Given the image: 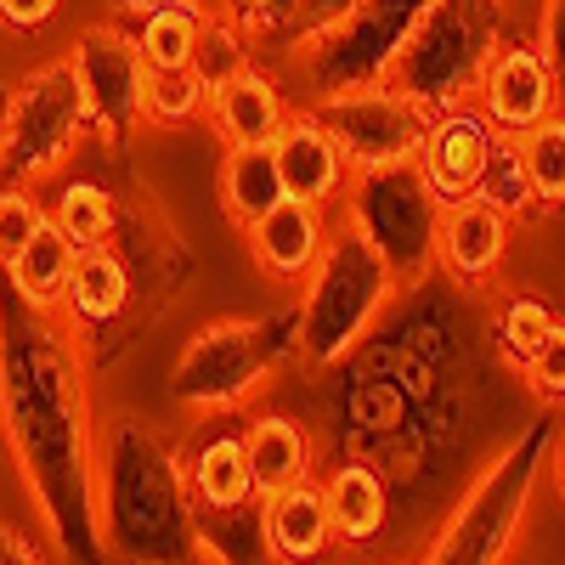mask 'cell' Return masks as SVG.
<instances>
[{"label": "cell", "instance_id": "6da1fadb", "mask_svg": "<svg viewBox=\"0 0 565 565\" xmlns=\"http://www.w3.org/2000/svg\"><path fill=\"white\" fill-rule=\"evenodd\" d=\"M0 407L18 441L23 481L40 498L68 565H108L103 543V452L79 396V362L63 334L23 322L0 328Z\"/></svg>", "mask_w": 565, "mask_h": 565}, {"label": "cell", "instance_id": "7a4b0ae2", "mask_svg": "<svg viewBox=\"0 0 565 565\" xmlns=\"http://www.w3.org/2000/svg\"><path fill=\"white\" fill-rule=\"evenodd\" d=\"M103 543L125 565H199L204 554L186 458L141 418H114L103 436Z\"/></svg>", "mask_w": 565, "mask_h": 565}, {"label": "cell", "instance_id": "3957f363", "mask_svg": "<svg viewBox=\"0 0 565 565\" xmlns=\"http://www.w3.org/2000/svg\"><path fill=\"white\" fill-rule=\"evenodd\" d=\"M396 271L385 266V255L373 249L362 232H351L345 221H334L322 244V260L311 266V277L300 282V311H295V340L306 367H334L345 362L367 328L385 317V306L396 300Z\"/></svg>", "mask_w": 565, "mask_h": 565}, {"label": "cell", "instance_id": "277c9868", "mask_svg": "<svg viewBox=\"0 0 565 565\" xmlns=\"http://www.w3.org/2000/svg\"><path fill=\"white\" fill-rule=\"evenodd\" d=\"M503 40H509L503 0H436L407 34L385 85H396L424 114L458 108L476 97V85Z\"/></svg>", "mask_w": 565, "mask_h": 565}, {"label": "cell", "instance_id": "5b68a950", "mask_svg": "<svg viewBox=\"0 0 565 565\" xmlns=\"http://www.w3.org/2000/svg\"><path fill=\"white\" fill-rule=\"evenodd\" d=\"M548 452H554V418L526 424V430L481 469V481L463 492L452 521L441 526L430 554H424V565H503L514 532H521L526 509H532V492H537Z\"/></svg>", "mask_w": 565, "mask_h": 565}, {"label": "cell", "instance_id": "8992f818", "mask_svg": "<svg viewBox=\"0 0 565 565\" xmlns=\"http://www.w3.org/2000/svg\"><path fill=\"white\" fill-rule=\"evenodd\" d=\"M430 7L436 0H356L340 23L300 34L289 52H295L306 97L328 103V97H345V90H362V85H385L407 34L418 29V18Z\"/></svg>", "mask_w": 565, "mask_h": 565}, {"label": "cell", "instance_id": "52a82bcc", "mask_svg": "<svg viewBox=\"0 0 565 565\" xmlns=\"http://www.w3.org/2000/svg\"><path fill=\"white\" fill-rule=\"evenodd\" d=\"M340 221L385 255L396 282H424L436 271V232H441V199L424 181L418 159L407 164H380V170H356Z\"/></svg>", "mask_w": 565, "mask_h": 565}, {"label": "cell", "instance_id": "ba28073f", "mask_svg": "<svg viewBox=\"0 0 565 565\" xmlns=\"http://www.w3.org/2000/svg\"><path fill=\"white\" fill-rule=\"evenodd\" d=\"M271 322L255 317H215L181 345L170 367V396L186 413H232L271 380Z\"/></svg>", "mask_w": 565, "mask_h": 565}, {"label": "cell", "instance_id": "9c48e42d", "mask_svg": "<svg viewBox=\"0 0 565 565\" xmlns=\"http://www.w3.org/2000/svg\"><path fill=\"white\" fill-rule=\"evenodd\" d=\"M90 130L85 119V97H79V85H74V68L68 57L52 63V68H40L29 74L18 90H12V103H7V125H0V164L12 170V181H40V175H52L68 153H74V141Z\"/></svg>", "mask_w": 565, "mask_h": 565}, {"label": "cell", "instance_id": "30bf717a", "mask_svg": "<svg viewBox=\"0 0 565 565\" xmlns=\"http://www.w3.org/2000/svg\"><path fill=\"white\" fill-rule=\"evenodd\" d=\"M311 108L328 130H334L351 170H380V164L418 159L424 125H430V114L418 103H407L396 85H362V90H345V97H328V103H311Z\"/></svg>", "mask_w": 565, "mask_h": 565}, {"label": "cell", "instance_id": "8fae6325", "mask_svg": "<svg viewBox=\"0 0 565 565\" xmlns=\"http://www.w3.org/2000/svg\"><path fill=\"white\" fill-rule=\"evenodd\" d=\"M74 85L85 97V119L103 141H125L141 125V85H148V68L136 57V34H125L119 23L85 29L68 52Z\"/></svg>", "mask_w": 565, "mask_h": 565}, {"label": "cell", "instance_id": "7c38bea8", "mask_svg": "<svg viewBox=\"0 0 565 565\" xmlns=\"http://www.w3.org/2000/svg\"><path fill=\"white\" fill-rule=\"evenodd\" d=\"M503 153V136L481 119L476 103H458V108H441L424 125V141H418V170L424 181L436 186V199L452 204V199H476L492 164Z\"/></svg>", "mask_w": 565, "mask_h": 565}, {"label": "cell", "instance_id": "4fadbf2b", "mask_svg": "<svg viewBox=\"0 0 565 565\" xmlns=\"http://www.w3.org/2000/svg\"><path fill=\"white\" fill-rule=\"evenodd\" d=\"M481 108V119L498 130V136H526L532 125H543L548 114H559V90H554V74L548 63L537 57V45L532 40H503L481 85H476V97H469Z\"/></svg>", "mask_w": 565, "mask_h": 565}, {"label": "cell", "instance_id": "5bb4252c", "mask_svg": "<svg viewBox=\"0 0 565 565\" xmlns=\"http://www.w3.org/2000/svg\"><path fill=\"white\" fill-rule=\"evenodd\" d=\"M271 159H277V175H282V199H300V204H317V210H334L351 186V159L317 119V108H295L282 119L277 141H271Z\"/></svg>", "mask_w": 565, "mask_h": 565}, {"label": "cell", "instance_id": "9a60e30c", "mask_svg": "<svg viewBox=\"0 0 565 565\" xmlns=\"http://www.w3.org/2000/svg\"><path fill=\"white\" fill-rule=\"evenodd\" d=\"M514 215H503L492 199H452L441 204V232H436V266L452 282H487L509 260Z\"/></svg>", "mask_w": 565, "mask_h": 565}, {"label": "cell", "instance_id": "2e32d148", "mask_svg": "<svg viewBox=\"0 0 565 565\" xmlns=\"http://www.w3.org/2000/svg\"><path fill=\"white\" fill-rule=\"evenodd\" d=\"M328 232H334V221H328V210L317 204H300V199H282L271 204L255 226H244V244L255 255V266L277 282H306L311 266L322 260V244Z\"/></svg>", "mask_w": 565, "mask_h": 565}, {"label": "cell", "instance_id": "e0dca14e", "mask_svg": "<svg viewBox=\"0 0 565 565\" xmlns=\"http://www.w3.org/2000/svg\"><path fill=\"white\" fill-rule=\"evenodd\" d=\"M260 543L277 565H317L334 548V526H328V498L317 481L282 487L260 498Z\"/></svg>", "mask_w": 565, "mask_h": 565}, {"label": "cell", "instance_id": "ac0fdd59", "mask_svg": "<svg viewBox=\"0 0 565 565\" xmlns=\"http://www.w3.org/2000/svg\"><path fill=\"white\" fill-rule=\"evenodd\" d=\"M289 114H295V97H289V90H282L271 74L249 68V74L232 79L226 90H215L204 119L215 125L221 148H271Z\"/></svg>", "mask_w": 565, "mask_h": 565}, {"label": "cell", "instance_id": "d6986e66", "mask_svg": "<svg viewBox=\"0 0 565 565\" xmlns=\"http://www.w3.org/2000/svg\"><path fill=\"white\" fill-rule=\"evenodd\" d=\"M244 458L255 476V498H271L282 487L311 481V436L289 413H260L244 424Z\"/></svg>", "mask_w": 565, "mask_h": 565}, {"label": "cell", "instance_id": "ffe728a7", "mask_svg": "<svg viewBox=\"0 0 565 565\" xmlns=\"http://www.w3.org/2000/svg\"><path fill=\"white\" fill-rule=\"evenodd\" d=\"M328 498V526H334V543H373L391 521V487L373 463H334V476L322 487Z\"/></svg>", "mask_w": 565, "mask_h": 565}, {"label": "cell", "instance_id": "44dd1931", "mask_svg": "<svg viewBox=\"0 0 565 565\" xmlns=\"http://www.w3.org/2000/svg\"><path fill=\"white\" fill-rule=\"evenodd\" d=\"M74 266H79V249H74V238H63L57 232V221H45L34 238L0 266L7 271V282H12V295L29 306V311H57L63 306V295H68V277H74Z\"/></svg>", "mask_w": 565, "mask_h": 565}, {"label": "cell", "instance_id": "7402d4cb", "mask_svg": "<svg viewBox=\"0 0 565 565\" xmlns=\"http://www.w3.org/2000/svg\"><path fill=\"white\" fill-rule=\"evenodd\" d=\"M186 492H193L199 514H238V509L260 503L249 458H244V436H210L186 458Z\"/></svg>", "mask_w": 565, "mask_h": 565}, {"label": "cell", "instance_id": "603a6c76", "mask_svg": "<svg viewBox=\"0 0 565 565\" xmlns=\"http://www.w3.org/2000/svg\"><path fill=\"white\" fill-rule=\"evenodd\" d=\"M125 306H130V266L114 255V244L108 249H85L74 277H68L63 311L74 322H85V328H108V322L125 317Z\"/></svg>", "mask_w": 565, "mask_h": 565}, {"label": "cell", "instance_id": "cb8c5ba5", "mask_svg": "<svg viewBox=\"0 0 565 565\" xmlns=\"http://www.w3.org/2000/svg\"><path fill=\"white\" fill-rule=\"evenodd\" d=\"M271 204H282V175L271 148H226L221 153V210L232 226H255Z\"/></svg>", "mask_w": 565, "mask_h": 565}, {"label": "cell", "instance_id": "d4e9b609", "mask_svg": "<svg viewBox=\"0 0 565 565\" xmlns=\"http://www.w3.org/2000/svg\"><path fill=\"white\" fill-rule=\"evenodd\" d=\"M249 68H255V34L244 23H232L226 12H210L199 40H193V79L215 97V90H226Z\"/></svg>", "mask_w": 565, "mask_h": 565}, {"label": "cell", "instance_id": "484cf974", "mask_svg": "<svg viewBox=\"0 0 565 565\" xmlns=\"http://www.w3.org/2000/svg\"><path fill=\"white\" fill-rule=\"evenodd\" d=\"M215 7H164V12H148L136 23V57H141V68L148 74H159V68H193V40H199V29H204V18H210Z\"/></svg>", "mask_w": 565, "mask_h": 565}, {"label": "cell", "instance_id": "4316f807", "mask_svg": "<svg viewBox=\"0 0 565 565\" xmlns=\"http://www.w3.org/2000/svg\"><path fill=\"white\" fill-rule=\"evenodd\" d=\"M52 221L63 238H74V249H108L114 244V226H119V210H114V193L97 181H68L57 204H52Z\"/></svg>", "mask_w": 565, "mask_h": 565}, {"label": "cell", "instance_id": "83f0119b", "mask_svg": "<svg viewBox=\"0 0 565 565\" xmlns=\"http://www.w3.org/2000/svg\"><path fill=\"white\" fill-rule=\"evenodd\" d=\"M514 153L532 181V199L543 210H565V108L532 125L526 136H514Z\"/></svg>", "mask_w": 565, "mask_h": 565}, {"label": "cell", "instance_id": "f1b7e54d", "mask_svg": "<svg viewBox=\"0 0 565 565\" xmlns=\"http://www.w3.org/2000/svg\"><path fill=\"white\" fill-rule=\"evenodd\" d=\"M559 322V311L543 300V295H509L503 306H498V317H492V345H498V356L521 373L526 367V356L548 340V328Z\"/></svg>", "mask_w": 565, "mask_h": 565}, {"label": "cell", "instance_id": "f546056e", "mask_svg": "<svg viewBox=\"0 0 565 565\" xmlns=\"http://www.w3.org/2000/svg\"><path fill=\"white\" fill-rule=\"evenodd\" d=\"M210 114V90L193 79V68H159L141 85V119L148 125H199Z\"/></svg>", "mask_w": 565, "mask_h": 565}, {"label": "cell", "instance_id": "4dcf8cb0", "mask_svg": "<svg viewBox=\"0 0 565 565\" xmlns=\"http://www.w3.org/2000/svg\"><path fill=\"white\" fill-rule=\"evenodd\" d=\"M215 12L244 23L255 40H282L295 45L306 34V0H215Z\"/></svg>", "mask_w": 565, "mask_h": 565}, {"label": "cell", "instance_id": "1f68e13d", "mask_svg": "<svg viewBox=\"0 0 565 565\" xmlns=\"http://www.w3.org/2000/svg\"><path fill=\"white\" fill-rule=\"evenodd\" d=\"M521 380H526V391H532L543 407H565V317L548 328V340L526 356Z\"/></svg>", "mask_w": 565, "mask_h": 565}, {"label": "cell", "instance_id": "d6a6232c", "mask_svg": "<svg viewBox=\"0 0 565 565\" xmlns=\"http://www.w3.org/2000/svg\"><path fill=\"white\" fill-rule=\"evenodd\" d=\"M45 221H52V210H45L34 193H29V186H7V193H0V266H7L29 238H34V232L45 226Z\"/></svg>", "mask_w": 565, "mask_h": 565}, {"label": "cell", "instance_id": "836d02e7", "mask_svg": "<svg viewBox=\"0 0 565 565\" xmlns=\"http://www.w3.org/2000/svg\"><path fill=\"white\" fill-rule=\"evenodd\" d=\"M481 199H492L503 215H514L521 221L526 210H537V199H532V181H526V170H521V153H514V136H503V153H498V164H492V175H487V186H481Z\"/></svg>", "mask_w": 565, "mask_h": 565}, {"label": "cell", "instance_id": "e575fe53", "mask_svg": "<svg viewBox=\"0 0 565 565\" xmlns=\"http://www.w3.org/2000/svg\"><path fill=\"white\" fill-rule=\"evenodd\" d=\"M537 57L548 63L554 74V90H559V108H565V0H543L537 7Z\"/></svg>", "mask_w": 565, "mask_h": 565}, {"label": "cell", "instance_id": "d590c367", "mask_svg": "<svg viewBox=\"0 0 565 565\" xmlns=\"http://www.w3.org/2000/svg\"><path fill=\"white\" fill-rule=\"evenodd\" d=\"M57 7H63V0H0V23L18 29V34H29V29H45V23H52Z\"/></svg>", "mask_w": 565, "mask_h": 565}, {"label": "cell", "instance_id": "8d00e7d4", "mask_svg": "<svg viewBox=\"0 0 565 565\" xmlns=\"http://www.w3.org/2000/svg\"><path fill=\"white\" fill-rule=\"evenodd\" d=\"M0 565H40L34 543H29L18 526H7V521H0Z\"/></svg>", "mask_w": 565, "mask_h": 565}, {"label": "cell", "instance_id": "74e56055", "mask_svg": "<svg viewBox=\"0 0 565 565\" xmlns=\"http://www.w3.org/2000/svg\"><path fill=\"white\" fill-rule=\"evenodd\" d=\"M351 7H356V0H306V34H311V29H328V23H340Z\"/></svg>", "mask_w": 565, "mask_h": 565}, {"label": "cell", "instance_id": "f35d334b", "mask_svg": "<svg viewBox=\"0 0 565 565\" xmlns=\"http://www.w3.org/2000/svg\"><path fill=\"white\" fill-rule=\"evenodd\" d=\"M164 7H193V0H119V12H136V18L164 12ZM199 7H215V0H199Z\"/></svg>", "mask_w": 565, "mask_h": 565}, {"label": "cell", "instance_id": "ab89813d", "mask_svg": "<svg viewBox=\"0 0 565 565\" xmlns=\"http://www.w3.org/2000/svg\"><path fill=\"white\" fill-rule=\"evenodd\" d=\"M548 463H554V487H559V498H565V436L554 441V458H548Z\"/></svg>", "mask_w": 565, "mask_h": 565}]
</instances>
